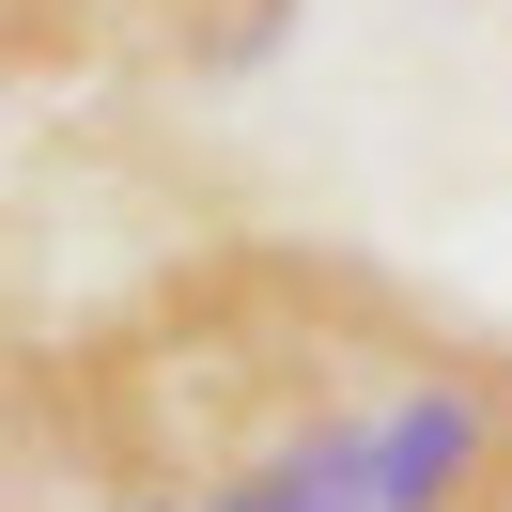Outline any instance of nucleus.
Listing matches in <instances>:
<instances>
[{
	"label": "nucleus",
	"instance_id": "1",
	"mask_svg": "<svg viewBox=\"0 0 512 512\" xmlns=\"http://www.w3.org/2000/svg\"><path fill=\"white\" fill-rule=\"evenodd\" d=\"M497 466H512V404L450 357H419L373 404V512H481Z\"/></svg>",
	"mask_w": 512,
	"mask_h": 512
},
{
	"label": "nucleus",
	"instance_id": "2",
	"mask_svg": "<svg viewBox=\"0 0 512 512\" xmlns=\"http://www.w3.org/2000/svg\"><path fill=\"white\" fill-rule=\"evenodd\" d=\"M187 16L202 0H16V63H156L171 78V47H187Z\"/></svg>",
	"mask_w": 512,
	"mask_h": 512
},
{
	"label": "nucleus",
	"instance_id": "3",
	"mask_svg": "<svg viewBox=\"0 0 512 512\" xmlns=\"http://www.w3.org/2000/svg\"><path fill=\"white\" fill-rule=\"evenodd\" d=\"M125 512H373V450H311V466H249V481H140Z\"/></svg>",
	"mask_w": 512,
	"mask_h": 512
},
{
	"label": "nucleus",
	"instance_id": "4",
	"mask_svg": "<svg viewBox=\"0 0 512 512\" xmlns=\"http://www.w3.org/2000/svg\"><path fill=\"white\" fill-rule=\"evenodd\" d=\"M481 512H512V466H497V497H481Z\"/></svg>",
	"mask_w": 512,
	"mask_h": 512
}]
</instances>
